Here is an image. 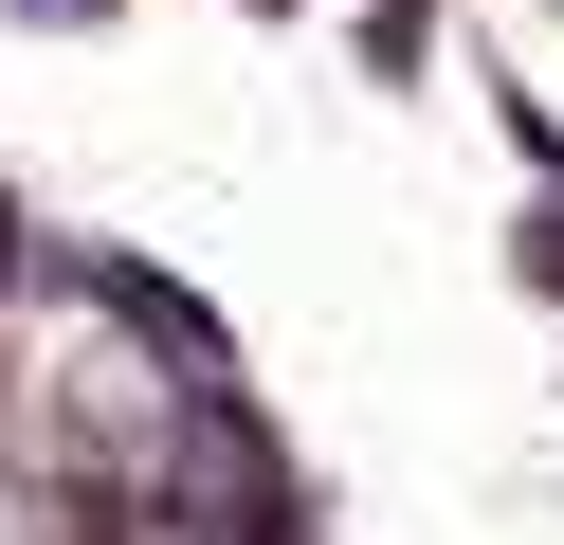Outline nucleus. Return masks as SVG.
Segmentation results:
<instances>
[{
    "label": "nucleus",
    "instance_id": "1",
    "mask_svg": "<svg viewBox=\"0 0 564 545\" xmlns=\"http://www.w3.org/2000/svg\"><path fill=\"white\" fill-rule=\"evenodd\" d=\"M37 418H74V436H128V418H147V363H128L110 346V327H55V346H37Z\"/></svg>",
    "mask_w": 564,
    "mask_h": 545
},
{
    "label": "nucleus",
    "instance_id": "2",
    "mask_svg": "<svg viewBox=\"0 0 564 545\" xmlns=\"http://www.w3.org/2000/svg\"><path fill=\"white\" fill-rule=\"evenodd\" d=\"M0 545H37V527H19V509H0Z\"/></svg>",
    "mask_w": 564,
    "mask_h": 545
}]
</instances>
